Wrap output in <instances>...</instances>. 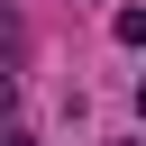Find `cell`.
<instances>
[{
    "mask_svg": "<svg viewBox=\"0 0 146 146\" xmlns=\"http://www.w3.org/2000/svg\"><path fill=\"white\" fill-rule=\"evenodd\" d=\"M9 110H18V73H0V119H9Z\"/></svg>",
    "mask_w": 146,
    "mask_h": 146,
    "instance_id": "6da1fadb",
    "label": "cell"
},
{
    "mask_svg": "<svg viewBox=\"0 0 146 146\" xmlns=\"http://www.w3.org/2000/svg\"><path fill=\"white\" fill-rule=\"evenodd\" d=\"M0 146H36V137H27V128H18V119H0Z\"/></svg>",
    "mask_w": 146,
    "mask_h": 146,
    "instance_id": "7a4b0ae2",
    "label": "cell"
}]
</instances>
